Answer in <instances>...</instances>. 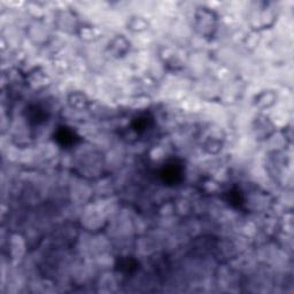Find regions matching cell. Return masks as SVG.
<instances>
[{"label": "cell", "instance_id": "obj_1", "mask_svg": "<svg viewBox=\"0 0 294 294\" xmlns=\"http://www.w3.org/2000/svg\"><path fill=\"white\" fill-rule=\"evenodd\" d=\"M183 175H184V168H183V165L177 161H171L162 168L160 176L161 178L163 179L164 183L174 185L182 181Z\"/></svg>", "mask_w": 294, "mask_h": 294}, {"label": "cell", "instance_id": "obj_4", "mask_svg": "<svg viewBox=\"0 0 294 294\" xmlns=\"http://www.w3.org/2000/svg\"><path fill=\"white\" fill-rule=\"evenodd\" d=\"M152 124V119H150L147 115H139L132 121V129L137 133H143L144 131L147 130Z\"/></svg>", "mask_w": 294, "mask_h": 294}, {"label": "cell", "instance_id": "obj_5", "mask_svg": "<svg viewBox=\"0 0 294 294\" xmlns=\"http://www.w3.org/2000/svg\"><path fill=\"white\" fill-rule=\"evenodd\" d=\"M228 202H229L231 206L236 207V208L240 207L244 202L243 193H241L237 188L230 190V191L228 192Z\"/></svg>", "mask_w": 294, "mask_h": 294}, {"label": "cell", "instance_id": "obj_2", "mask_svg": "<svg viewBox=\"0 0 294 294\" xmlns=\"http://www.w3.org/2000/svg\"><path fill=\"white\" fill-rule=\"evenodd\" d=\"M54 137L57 143L64 147H69L71 146V145H75L76 141L78 140V137L76 136L75 131L67 127L59 128L57 132H55Z\"/></svg>", "mask_w": 294, "mask_h": 294}, {"label": "cell", "instance_id": "obj_6", "mask_svg": "<svg viewBox=\"0 0 294 294\" xmlns=\"http://www.w3.org/2000/svg\"><path fill=\"white\" fill-rule=\"evenodd\" d=\"M117 267L121 271L123 272H132L137 269V262L133 260L132 258H123L121 259L119 261V264H117Z\"/></svg>", "mask_w": 294, "mask_h": 294}, {"label": "cell", "instance_id": "obj_3", "mask_svg": "<svg viewBox=\"0 0 294 294\" xmlns=\"http://www.w3.org/2000/svg\"><path fill=\"white\" fill-rule=\"evenodd\" d=\"M47 112L46 109L43 108V107L38 106V105H31L28 107L27 109V119L30 123L33 124H39L44 123L45 121H47Z\"/></svg>", "mask_w": 294, "mask_h": 294}]
</instances>
